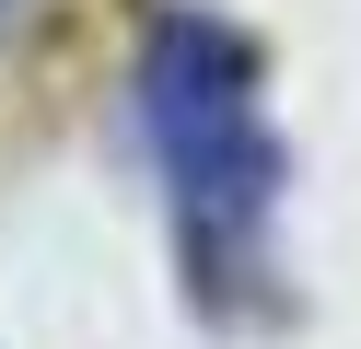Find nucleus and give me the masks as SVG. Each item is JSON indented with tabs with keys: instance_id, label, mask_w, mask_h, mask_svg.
<instances>
[{
	"instance_id": "nucleus-2",
	"label": "nucleus",
	"mask_w": 361,
	"mask_h": 349,
	"mask_svg": "<svg viewBox=\"0 0 361 349\" xmlns=\"http://www.w3.org/2000/svg\"><path fill=\"white\" fill-rule=\"evenodd\" d=\"M0 23H12V0H0Z\"/></svg>"
},
{
	"instance_id": "nucleus-1",
	"label": "nucleus",
	"mask_w": 361,
	"mask_h": 349,
	"mask_svg": "<svg viewBox=\"0 0 361 349\" xmlns=\"http://www.w3.org/2000/svg\"><path fill=\"white\" fill-rule=\"evenodd\" d=\"M140 105H152V152H164L187 256L210 279H233L268 245V209H280V140H268L245 35L210 12H164L152 59H140Z\"/></svg>"
}]
</instances>
